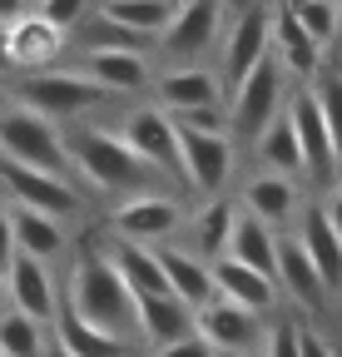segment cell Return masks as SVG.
<instances>
[{
    "mask_svg": "<svg viewBox=\"0 0 342 357\" xmlns=\"http://www.w3.org/2000/svg\"><path fill=\"white\" fill-rule=\"evenodd\" d=\"M65 149H70L79 189H100V194H114V199H130V194H154V189L169 184L164 174H154L119 139V129L75 119V124H65Z\"/></svg>",
    "mask_w": 342,
    "mask_h": 357,
    "instance_id": "1",
    "label": "cell"
},
{
    "mask_svg": "<svg viewBox=\"0 0 342 357\" xmlns=\"http://www.w3.org/2000/svg\"><path fill=\"white\" fill-rule=\"evenodd\" d=\"M60 303L75 312V318H84L90 328L119 337V342H139V312H134V293L124 288V278L109 268L104 253H90L79 248L65 268L60 278Z\"/></svg>",
    "mask_w": 342,
    "mask_h": 357,
    "instance_id": "2",
    "label": "cell"
},
{
    "mask_svg": "<svg viewBox=\"0 0 342 357\" xmlns=\"http://www.w3.org/2000/svg\"><path fill=\"white\" fill-rule=\"evenodd\" d=\"M10 100L25 105V109H35V114H45L50 124L65 129V124H75L79 114L100 109L109 95H104L95 79H84L79 70L50 65V70H30V75H20V79H10Z\"/></svg>",
    "mask_w": 342,
    "mask_h": 357,
    "instance_id": "3",
    "label": "cell"
},
{
    "mask_svg": "<svg viewBox=\"0 0 342 357\" xmlns=\"http://www.w3.org/2000/svg\"><path fill=\"white\" fill-rule=\"evenodd\" d=\"M0 154L25 164V169H40V174L75 178V164H70V149H65V129L50 124L45 114L15 105V100L0 105ZM75 184H79V178H75Z\"/></svg>",
    "mask_w": 342,
    "mask_h": 357,
    "instance_id": "4",
    "label": "cell"
},
{
    "mask_svg": "<svg viewBox=\"0 0 342 357\" xmlns=\"http://www.w3.org/2000/svg\"><path fill=\"white\" fill-rule=\"evenodd\" d=\"M288 89H293V79L283 75V65H278L273 50H268V60H258V65L248 70L243 84L228 89V139L253 149V139H258V134L283 114Z\"/></svg>",
    "mask_w": 342,
    "mask_h": 357,
    "instance_id": "5",
    "label": "cell"
},
{
    "mask_svg": "<svg viewBox=\"0 0 342 357\" xmlns=\"http://www.w3.org/2000/svg\"><path fill=\"white\" fill-rule=\"evenodd\" d=\"M0 199L20 204V208H35V213H50L60 223H75L84 213V189L75 184V178L25 169V164L6 159V154H0Z\"/></svg>",
    "mask_w": 342,
    "mask_h": 357,
    "instance_id": "6",
    "label": "cell"
},
{
    "mask_svg": "<svg viewBox=\"0 0 342 357\" xmlns=\"http://www.w3.org/2000/svg\"><path fill=\"white\" fill-rule=\"evenodd\" d=\"M119 129V139L130 144L154 174H164L169 184H179L184 189V164H179V129L174 119H169V109H159L154 100H139L124 109V119L114 124Z\"/></svg>",
    "mask_w": 342,
    "mask_h": 357,
    "instance_id": "7",
    "label": "cell"
},
{
    "mask_svg": "<svg viewBox=\"0 0 342 357\" xmlns=\"http://www.w3.org/2000/svg\"><path fill=\"white\" fill-rule=\"evenodd\" d=\"M109 234L114 238H130V243H169L174 234H184L189 208L179 194L154 189V194H130L109 208Z\"/></svg>",
    "mask_w": 342,
    "mask_h": 357,
    "instance_id": "8",
    "label": "cell"
},
{
    "mask_svg": "<svg viewBox=\"0 0 342 357\" xmlns=\"http://www.w3.org/2000/svg\"><path fill=\"white\" fill-rule=\"evenodd\" d=\"M268 50H273V0H258V6L238 10L233 25H224L219 65H213V70H219V79H224V89L243 84L253 65L268 60Z\"/></svg>",
    "mask_w": 342,
    "mask_h": 357,
    "instance_id": "9",
    "label": "cell"
},
{
    "mask_svg": "<svg viewBox=\"0 0 342 357\" xmlns=\"http://www.w3.org/2000/svg\"><path fill=\"white\" fill-rule=\"evenodd\" d=\"M224 0H189L174 10L169 30L159 35V55L164 65H203V55H213V45L224 40Z\"/></svg>",
    "mask_w": 342,
    "mask_h": 357,
    "instance_id": "10",
    "label": "cell"
},
{
    "mask_svg": "<svg viewBox=\"0 0 342 357\" xmlns=\"http://www.w3.org/2000/svg\"><path fill=\"white\" fill-rule=\"evenodd\" d=\"M288 119H293V134H297V149H303V174L322 194L332 184H342V169H337V154H332V134H327V119L318 109L313 84H293L288 89Z\"/></svg>",
    "mask_w": 342,
    "mask_h": 357,
    "instance_id": "11",
    "label": "cell"
},
{
    "mask_svg": "<svg viewBox=\"0 0 342 357\" xmlns=\"http://www.w3.org/2000/svg\"><path fill=\"white\" fill-rule=\"evenodd\" d=\"M179 164H184V189L199 199H224L233 164H238V144L228 134H189L179 129Z\"/></svg>",
    "mask_w": 342,
    "mask_h": 357,
    "instance_id": "12",
    "label": "cell"
},
{
    "mask_svg": "<svg viewBox=\"0 0 342 357\" xmlns=\"http://www.w3.org/2000/svg\"><path fill=\"white\" fill-rule=\"evenodd\" d=\"M194 333H199L213 352H258V347H263V333H268V318L213 293V298L194 312Z\"/></svg>",
    "mask_w": 342,
    "mask_h": 357,
    "instance_id": "13",
    "label": "cell"
},
{
    "mask_svg": "<svg viewBox=\"0 0 342 357\" xmlns=\"http://www.w3.org/2000/svg\"><path fill=\"white\" fill-rule=\"evenodd\" d=\"M238 208L253 213L258 223H268L273 234H293L297 218L308 208V194L297 178H283V174H248L243 178V194H238Z\"/></svg>",
    "mask_w": 342,
    "mask_h": 357,
    "instance_id": "14",
    "label": "cell"
},
{
    "mask_svg": "<svg viewBox=\"0 0 342 357\" xmlns=\"http://www.w3.org/2000/svg\"><path fill=\"white\" fill-rule=\"evenodd\" d=\"M60 65L79 70L84 79H95L109 100L114 95H144V89L154 84V60L139 55V50H75Z\"/></svg>",
    "mask_w": 342,
    "mask_h": 357,
    "instance_id": "15",
    "label": "cell"
},
{
    "mask_svg": "<svg viewBox=\"0 0 342 357\" xmlns=\"http://www.w3.org/2000/svg\"><path fill=\"white\" fill-rule=\"evenodd\" d=\"M154 105L179 114V109H208V105H228V89L213 65H164L154 70Z\"/></svg>",
    "mask_w": 342,
    "mask_h": 357,
    "instance_id": "16",
    "label": "cell"
},
{
    "mask_svg": "<svg viewBox=\"0 0 342 357\" xmlns=\"http://www.w3.org/2000/svg\"><path fill=\"white\" fill-rule=\"evenodd\" d=\"M6 307L25 312V318H35V323H55V312H60V283L50 273V263L15 253L6 263Z\"/></svg>",
    "mask_w": 342,
    "mask_h": 357,
    "instance_id": "17",
    "label": "cell"
},
{
    "mask_svg": "<svg viewBox=\"0 0 342 357\" xmlns=\"http://www.w3.org/2000/svg\"><path fill=\"white\" fill-rule=\"evenodd\" d=\"M278 293L293 303V307H303V312H327L332 307V293H327V283L318 278V268L308 263V253L297 248V238L293 234H278Z\"/></svg>",
    "mask_w": 342,
    "mask_h": 357,
    "instance_id": "18",
    "label": "cell"
},
{
    "mask_svg": "<svg viewBox=\"0 0 342 357\" xmlns=\"http://www.w3.org/2000/svg\"><path fill=\"white\" fill-rule=\"evenodd\" d=\"M293 238H297V248L308 253V263L318 268V278L327 283V293L337 303V288H342V238L332 234V223H327V213H322L318 199H308V208H303V218H297Z\"/></svg>",
    "mask_w": 342,
    "mask_h": 357,
    "instance_id": "19",
    "label": "cell"
},
{
    "mask_svg": "<svg viewBox=\"0 0 342 357\" xmlns=\"http://www.w3.org/2000/svg\"><path fill=\"white\" fill-rule=\"evenodd\" d=\"M322 55H327V50L308 40V30L297 25V15L273 6V60L283 65V75H288L293 84H313V79L322 75Z\"/></svg>",
    "mask_w": 342,
    "mask_h": 357,
    "instance_id": "20",
    "label": "cell"
},
{
    "mask_svg": "<svg viewBox=\"0 0 342 357\" xmlns=\"http://www.w3.org/2000/svg\"><path fill=\"white\" fill-rule=\"evenodd\" d=\"M208 273H213V293L228 298V303H238V307H248V312H263V318H273L278 303H283V293H278L273 278L253 273V268H243V263H233V258H213Z\"/></svg>",
    "mask_w": 342,
    "mask_h": 357,
    "instance_id": "21",
    "label": "cell"
},
{
    "mask_svg": "<svg viewBox=\"0 0 342 357\" xmlns=\"http://www.w3.org/2000/svg\"><path fill=\"white\" fill-rule=\"evenodd\" d=\"M65 45H70V40H65L50 20H40V15L30 10V15H20V20L10 25V70H20V75L50 70V65L65 60Z\"/></svg>",
    "mask_w": 342,
    "mask_h": 357,
    "instance_id": "22",
    "label": "cell"
},
{
    "mask_svg": "<svg viewBox=\"0 0 342 357\" xmlns=\"http://www.w3.org/2000/svg\"><path fill=\"white\" fill-rule=\"evenodd\" d=\"M149 248H154L164 278H169V293L199 312V307L213 298V273H208V263H203L199 253H189L184 243H174V238H169V243H149Z\"/></svg>",
    "mask_w": 342,
    "mask_h": 357,
    "instance_id": "23",
    "label": "cell"
},
{
    "mask_svg": "<svg viewBox=\"0 0 342 357\" xmlns=\"http://www.w3.org/2000/svg\"><path fill=\"white\" fill-rule=\"evenodd\" d=\"M10 238H15V253H25V258L60 263V258L70 253V223L10 204Z\"/></svg>",
    "mask_w": 342,
    "mask_h": 357,
    "instance_id": "24",
    "label": "cell"
},
{
    "mask_svg": "<svg viewBox=\"0 0 342 357\" xmlns=\"http://www.w3.org/2000/svg\"><path fill=\"white\" fill-rule=\"evenodd\" d=\"M100 253L109 258V268L124 278V288H130L134 298H159V293H169V278H164V268H159V258H154V248H149V243L109 238Z\"/></svg>",
    "mask_w": 342,
    "mask_h": 357,
    "instance_id": "25",
    "label": "cell"
},
{
    "mask_svg": "<svg viewBox=\"0 0 342 357\" xmlns=\"http://www.w3.org/2000/svg\"><path fill=\"white\" fill-rule=\"evenodd\" d=\"M233 223H238V204H228V199H203V204L189 213V223H184V238H189L184 248H189V253H199L203 263L224 258Z\"/></svg>",
    "mask_w": 342,
    "mask_h": 357,
    "instance_id": "26",
    "label": "cell"
},
{
    "mask_svg": "<svg viewBox=\"0 0 342 357\" xmlns=\"http://www.w3.org/2000/svg\"><path fill=\"white\" fill-rule=\"evenodd\" d=\"M134 312H139V342H149V347H169L194 333V307L179 303L174 293L134 298Z\"/></svg>",
    "mask_w": 342,
    "mask_h": 357,
    "instance_id": "27",
    "label": "cell"
},
{
    "mask_svg": "<svg viewBox=\"0 0 342 357\" xmlns=\"http://www.w3.org/2000/svg\"><path fill=\"white\" fill-rule=\"evenodd\" d=\"M224 258L253 268V273H263V278H278V234L268 229V223H258L253 213L238 208V223H233V234H228Z\"/></svg>",
    "mask_w": 342,
    "mask_h": 357,
    "instance_id": "28",
    "label": "cell"
},
{
    "mask_svg": "<svg viewBox=\"0 0 342 357\" xmlns=\"http://www.w3.org/2000/svg\"><path fill=\"white\" fill-rule=\"evenodd\" d=\"M253 159L263 164V174H283V178H297L303 184V149H297V134H293V119H288V105H283V114L253 139Z\"/></svg>",
    "mask_w": 342,
    "mask_h": 357,
    "instance_id": "29",
    "label": "cell"
},
{
    "mask_svg": "<svg viewBox=\"0 0 342 357\" xmlns=\"http://www.w3.org/2000/svg\"><path fill=\"white\" fill-rule=\"evenodd\" d=\"M55 347H65L70 357H134L130 342H119V337L90 328L84 318H75L65 303H60V312H55Z\"/></svg>",
    "mask_w": 342,
    "mask_h": 357,
    "instance_id": "30",
    "label": "cell"
},
{
    "mask_svg": "<svg viewBox=\"0 0 342 357\" xmlns=\"http://www.w3.org/2000/svg\"><path fill=\"white\" fill-rule=\"evenodd\" d=\"M95 10L119 20V25H130V30H139V35H149V40H159L179 6H174V0H100Z\"/></svg>",
    "mask_w": 342,
    "mask_h": 357,
    "instance_id": "31",
    "label": "cell"
},
{
    "mask_svg": "<svg viewBox=\"0 0 342 357\" xmlns=\"http://www.w3.org/2000/svg\"><path fill=\"white\" fill-rule=\"evenodd\" d=\"M45 352H50L45 323L25 318L15 307H0V357H45Z\"/></svg>",
    "mask_w": 342,
    "mask_h": 357,
    "instance_id": "32",
    "label": "cell"
},
{
    "mask_svg": "<svg viewBox=\"0 0 342 357\" xmlns=\"http://www.w3.org/2000/svg\"><path fill=\"white\" fill-rule=\"evenodd\" d=\"M313 95H318V109L327 119V134H332V154H337V169H342V79L332 70H322L313 79Z\"/></svg>",
    "mask_w": 342,
    "mask_h": 357,
    "instance_id": "33",
    "label": "cell"
},
{
    "mask_svg": "<svg viewBox=\"0 0 342 357\" xmlns=\"http://www.w3.org/2000/svg\"><path fill=\"white\" fill-rule=\"evenodd\" d=\"M293 15H297V25L308 30V40L322 45V50L337 40V6H332V0H303Z\"/></svg>",
    "mask_w": 342,
    "mask_h": 357,
    "instance_id": "34",
    "label": "cell"
},
{
    "mask_svg": "<svg viewBox=\"0 0 342 357\" xmlns=\"http://www.w3.org/2000/svg\"><path fill=\"white\" fill-rule=\"evenodd\" d=\"M35 15L40 20H50L65 40L84 25V20H90L95 15V0H40V6H35Z\"/></svg>",
    "mask_w": 342,
    "mask_h": 357,
    "instance_id": "35",
    "label": "cell"
},
{
    "mask_svg": "<svg viewBox=\"0 0 342 357\" xmlns=\"http://www.w3.org/2000/svg\"><path fill=\"white\" fill-rule=\"evenodd\" d=\"M258 357H297V318H268Z\"/></svg>",
    "mask_w": 342,
    "mask_h": 357,
    "instance_id": "36",
    "label": "cell"
},
{
    "mask_svg": "<svg viewBox=\"0 0 342 357\" xmlns=\"http://www.w3.org/2000/svg\"><path fill=\"white\" fill-rule=\"evenodd\" d=\"M154 357H213V347H208L199 333H189V337L169 342V347H154Z\"/></svg>",
    "mask_w": 342,
    "mask_h": 357,
    "instance_id": "37",
    "label": "cell"
},
{
    "mask_svg": "<svg viewBox=\"0 0 342 357\" xmlns=\"http://www.w3.org/2000/svg\"><path fill=\"white\" fill-rule=\"evenodd\" d=\"M297 357H337V347H332L322 333H313V328L297 323Z\"/></svg>",
    "mask_w": 342,
    "mask_h": 357,
    "instance_id": "38",
    "label": "cell"
},
{
    "mask_svg": "<svg viewBox=\"0 0 342 357\" xmlns=\"http://www.w3.org/2000/svg\"><path fill=\"white\" fill-rule=\"evenodd\" d=\"M318 204H322V213H327V223H332V234L342 238V184H332Z\"/></svg>",
    "mask_w": 342,
    "mask_h": 357,
    "instance_id": "39",
    "label": "cell"
},
{
    "mask_svg": "<svg viewBox=\"0 0 342 357\" xmlns=\"http://www.w3.org/2000/svg\"><path fill=\"white\" fill-rule=\"evenodd\" d=\"M15 258V238H10V204L0 199V268Z\"/></svg>",
    "mask_w": 342,
    "mask_h": 357,
    "instance_id": "40",
    "label": "cell"
},
{
    "mask_svg": "<svg viewBox=\"0 0 342 357\" xmlns=\"http://www.w3.org/2000/svg\"><path fill=\"white\" fill-rule=\"evenodd\" d=\"M30 10H35V0H0V25H15Z\"/></svg>",
    "mask_w": 342,
    "mask_h": 357,
    "instance_id": "41",
    "label": "cell"
},
{
    "mask_svg": "<svg viewBox=\"0 0 342 357\" xmlns=\"http://www.w3.org/2000/svg\"><path fill=\"white\" fill-rule=\"evenodd\" d=\"M322 70H332V75L342 79V40H332V45H327V55H322Z\"/></svg>",
    "mask_w": 342,
    "mask_h": 357,
    "instance_id": "42",
    "label": "cell"
},
{
    "mask_svg": "<svg viewBox=\"0 0 342 357\" xmlns=\"http://www.w3.org/2000/svg\"><path fill=\"white\" fill-rule=\"evenodd\" d=\"M0 75H10V25H0Z\"/></svg>",
    "mask_w": 342,
    "mask_h": 357,
    "instance_id": "43",
    "label": "cell"
},
{
    "mask_svg": "<svg viewBox=\"0 0 342 357\" xmlns=\"http://www.w3.org/2000/svg\"><path fill=\"white\" fill-rule=\"evenodd\" d=\"M248 6H258V0H224V10H228V15H238V10H248Z\"/></svg>",
    "mask_w": 342,
    "mask_h": 357,
    "instance_id": "44",
    "label": "cell"
},
{
    "mask_svg": "<svg viewBox=\"0 0 342 357\" xmlns=\"http://www.w3.org/2000/svg\"><path fill=\"white\" fill-rule=\"evenodd\" d=\"M45 357H70V352H65V347H55V337H50V352H45Z\"/></svg>",
    "mask_w": 342,
    "mask_h": 357,
    "instance_id": "45",
    "label": "cell"
},
{
    "mask_svg": "<svg viewBox=\"0 0 342 357\" xmlns=\"http://www.w3.org/2000/svg\"><path fill=\"white\" fill-rule=\"evenodd\" d=\"M0 307H6V268H0Z\"/></svg>",
    "mask_w": 342,
    "mask_h": 357,
    "instance_id": "46",
    "label": "cell"
},
{
    "mask_svg": "<svg viewBox=\"0 0 342 357\" xmlns=\"http://www.w3.org/2000/svg\"><path fill=\"white\" fill-rule=\"evenodd\" d=\"M213 357H258V352H213Z\"/></svg>",
    "mask_w": 342,
    "mask_h": 357,
    "instance_id": "47",
    "label": "cell"
},
{
    "mask_svg": "<svg viewBox=\"0 0 342 357\" xmlns=\"http://www.w3.org/2000/svg\"><path fill=\"white\" fill-rule=\"evenodd\" d=\"M332 6H337V40H342V0H332Z\"/></svg>",
    "mask_w": 342,
    "mask_h": 357,
    "instance_id": "48",
    "label": "cell"
},
{
    "mask_svg": "<svg viewBox=\"0 0 342 357\" xmlns=\"http://www.w3.org/2000/svg\"><path fill=\"white\" fill-rule=\"evenodd\" d=\"M337 307H342V288H337Z\"/></svg>",
    "mask_w": 342,
    "mask_h": 357,
    "instance_id": "49",
    "label": "cell"
},
{
    "mask_svg": "<svg viewBox=\"0 0 342 357\" xmlns=\"http://www.w3.org/2000/svg\"><path fill=\"white\" fill-rule=\"evenodd\" d=\"M174 6H189V0H174Z\"/></svg>",
    "mask_w": 342,
    "mask_h": 357,
    "instance_id": "50",
    "label": "cell"
},
{
    "mask_svg": "<svg viewBox=\"0 0 342 357\" xmlns=\"http://www.w3.org/2000/svg\"><path fill=\"white\" fill-rule=\"evenodd\" d=\"M35 6H40V0H35Z\"/></svg>",
    "mask_w": 342,
    "mask_h": 357,
    "instance_id": "51",
    "label": "cell"
},
{
    "mask_svg": "<svg viewBox=\"0 0 342 357\" xmlns=\"http://www.w3.org/2000/svg\"><path fill=\"white\" fill-rule=\"evenodd\" d=\"M337 357H342V352H337Z\"/></svg>",
    "mask_w": 342,
    "mask_h": 357,
    "instance_id": "52",
    "label": "cell"
}]
</instances>
